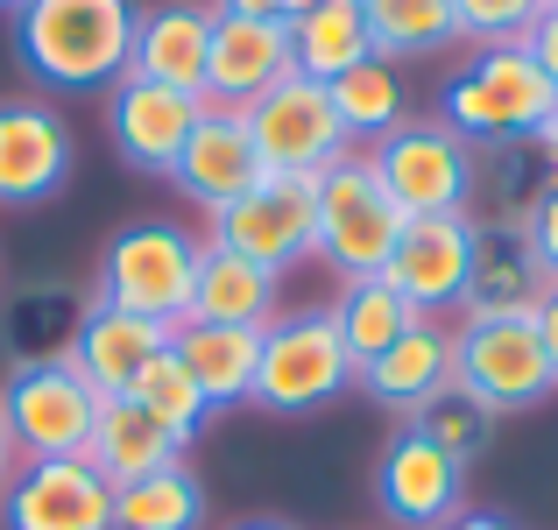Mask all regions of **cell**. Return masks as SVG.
<instances>
[{
    "label": "cell",
    "mask_w": 558,
    "mask_h": 530,
    "mask_svg": "<svg viewBox=\"0 0 558 530\" xmlns=\"http://www.w3.org/2000/svg\"><path fill=\"white\" fill-rule=\"evenodd\" d=\"M142 0H28L14 14V57L57 93H107L128 79Z\"/></svg>",
    "instance_id": "6da1fadb"
},
{
    "label": "cell",
    "mask_w": 558,
    "mask_h": 530,
    "mask_svg": "<svg viewBox=\"0 0 558 530\" xmlns=\"http://www.w3.org/2000/svg\"><path fill=\"white\" fill-rule=\"evenodd\" d=\"M558 113L551 79L531 64L523 43H495V50H474L446 85H438V121L452 128L474 149H502V142H531L545 135Z\"/></svg>",
    "instance_id": "7a4b0ae2"
},
{
    "label": "cell",
    "mask_w": 558,
    "mask_h": 530,
    "mask_svg": "<svg viewBox=\"0 0 558 530\" xmlns=\"http://www.w3.org/2000/svg\"><path fill=\"white\" fill-rule=\"evenodd\" d=\"M198 255L205 241L178 219H128L99 255V304L178 333L191 318V290H198Z\"/></svg>",
    "instance_id": "3957f363"
},
{
    "label": "cell",
    "mask_w": 558,
    "mask_h": 530,
    "mask_svg": "<svg viewBox=\"0 0 558 530\" xmlns=\"http://www.w3.org/2000/svg\"><path fill=\"white\" fill-rule=\"evenodd\" d=\"M452 382H460L474 403H488L495 418H517L558 396L545 333L537 312H460L452 326Z\"/></svg>",
    "instance_id": "277c9868"
},
{
    "label": "cell",
    "mask_w": 558,
    "mask_h": 530,
    "mask_svg": "<svg viewBox=\"0 0 558 530\" xmlns=\"http://www.w3.org/2000/svg\"><path fill=\"white\" fill-rule=\"evenodd\" d=\"M354 353H347L332 312H276L262 333V368H255V410L269 418H312L332 396L354 389Z\"/></svg>",
    "instance_id": "5b68a950"
},
{
    "label": "cell",
    "mask_w": 558,
    "mask_h": 530,
    "mask_svg": "<svg viewBox=\"0 0 558 530\" xmlns=\"http://www.w3.org/2000/svg\"><path fill=\"white\" fill-rule=\"evenodd\" d=\"M318 184V262H332L340 269V284H354V276H381V262H389L396 233H403V205L389 198V184L375 177L368 149H347L332 170L312 177Z\"/></svg>",
    "instance_id": "8992f818"
},
{
    "label": "cell",
    "mask_w": 558,
    "mask_h": 530,
    "mask_svg": "<svg viewBox=\"0 0 558 530\" xmlns=\"http://www.w3.org/2000/svg\"><path fill=\"white\" fill-rule=\"evenodd\" d=\"M375 177L389 184V198L403 205V219H438V213H474V170L481 149L460 142L438 113L403 121L396 135H381L368 149Z\"/></svg>",
    "instance_id": "52a82bcc"
},
{
    "label": "cell",
    "mask_w": 558,
    "mask_h": 530,
    "mask_svg": "<svg viewBox=\"0 0 558 530\" xmlns=\"http://www.w3.org/2000/svg\"><path fill=\"white\" fill-rule=\"evenodd\" d=\"M0 410H8V432L22 460H85L99 396L78 382V368L64 353H36V361H22L0 382Z\"/></svg>",
    "instance_id": "ba28073f"
},
{
    "label": "cell",
    "mask_w": 558,
    "mask_h": 530,
    "mask_svg": "<svg viewBox=\"0 0 558 530\" xmlns=\"http://www.w3.org/2000/svg\"><path fill=\"white\" fill-rule=\"evenodd\" d=\"M205 241L247 255L269 276L298 269V262H312V248H318V184L312 177H262V184L241 191L227 213H213V233H205Z\"/></svg>",
    "instance_id": "9c48e42d"
},
{
    "label": "cell",
    "mask_w": 558,
    "mask_h": 530,
    "mask_svg": "<svg viewBox=\"0 0 558 530\" xmlns=\"http://www.w3.org/2000/svg\"><path fill=\"white\" fill-rule=\"evenodd\" d=\"M247 135H255V156L269 177H318L354 149L340 113H332V99H326V85L298 79V71L247 107Z\"/></svg>",
    "instance_id": "30bf717a"
},
{
    "label": "cell",
    "mask_w": 558,
    "mask_h": 530,
    "mask_svg": "<svg viewBox=\"0 0 558 530\" xmlns=\"http://www.w3.org/2000/svg\"><path fill=\"white\" fill-rule=\"evenodd\" d=\"M474 248H481V219L474 213H438V219H403L389 262H381V284L403 304H417L424 318L460 312L466 284H474Z\"/></svg>",
    "instance_id": "8fae6325"
},
{
    "label": "cell",
    "mask_w": 558,
    "mask_h": 530,
    "mask_svg": "<svg viewBox=\"0 0 558 530\" xmlns=\"http://www.w3.org/2000/svg\"><path fill=\"white\" fill-rule=\"evenodd\" d=\"M375 503L396 530H438L466 509V467L446 460L417 424H396L375 460Z\"/></svg>",
    "instance_id": "7c38bea8"
},
{
    "label": "cell",
    "mask_w": 558,
    "mask_h": 530,
    "mask_svg": "<svg viewBox=\"0 0 558 530\" xmlns=\"http://www.w3.org/2000/svg\"><path fill=\"white\" fill-rule=\"evenodd\" d=\"M0 530H113V481L93 460H22L0 489Z\"/></svg>",
    "instance_id": "4fadbf2b"
},
{
    "label": "cell",
    "mask_w": 558,
    "mask_h": 530,
    "mask_svg": "<svg viewBox=\"0 0 558 530\" xmlns=\"http://www.w3.org/2000/svg\"><path fill=\"white\" fill-rule=\"evenodd\" d=\"M78 142L50 99H0V205H43L71 184Z\"/></svg>",
    "instance_id": "5bb4252c"
},
{
    "label": "cell",
    "mask_w": 558,
    "mask_h": 530,
    "mask_svg": "<svg viewBox=\"0 0 558 530\" xmlns=\"http://www.w3.org/2000/svg\"><path fill=\"white\" fill-rule=\"evenodd\" d=\"M205 99L191 93H170V85H142V79H121L107 85V135H113V156L142 177H170L198 128Z\"/></svg>",
    "instance_id": "9a60e30c"
},
{
    "label": "cell",
    "mask_w": 558,
    "mask_h": 530,
    "mask_svg": "<svg viewBox=\"0 0 558 530\" xmlns=\"http://www.w3.org/2000/svg\"><path fill=\"white\" fill-rule=\"evenodd\" d=\"M262 177H269V170H262V156H255L247 113L205 107L198 128H191V142H184V156H178V170H170V184H178L184 198L198 205L205 219H213V213H227L241 191H255Z\"/></svg>",
    "instance_id": "2e32d148"
},
{
    "label": "cell",
    "mask_w": 558,
    "mask_h": 530,
    "mask_svg": "<svg viewBox=\"0 0 558 530\" xmlns=\"http://www.w3.org/2000/svg\"><path fill=\"white\" fill-rule=\"evenodd\" d=\"M290 22H241V14H219L213 22V57H205V107H233L247 113L269 85L290 79Z\"/></svg>",
    "instance_id": "e0dca14e"
},
{
    "label": "cell",
    "mask_w": 558,
    "mask_h": 530,
    "mask_svg": "<svg viewBox=\"0 0 558 530\" xmlns=\"http://www.w3.org/2000/svg\"><path fill=\"white\" fill-rule=\"evenodd\" d=\"M163 347H170V326L135 318V312H113V304L93 298L78 312V326H71V340H64V361L78 368V382L93 396H128V389H135V375Z\"/></svg>",
    "instance_id": "ac0fdd59"
},
{
    "label": "cell",
    "mask_w": 558,
    "mask_h": 530,
    "mask_svg": "<svg viewBox=\"0 0 558 530\" xmlns=\"http://www.w3.org/2000/svg\"><path fill=\"white\" fill-rule=\"evenodd\" d=\"M213 0H163L142 8L135 22V50H128V79L142 85H170V93H205V57H213Z\"/></svg>",
    "instance_id": "d6986e66"
},
{
    "label": "cell",
    "mask_w": 558,
    "mask_h": 530,
    "mask_svg": "<svg viewBox=\"0 0 558 530\" xmlns=\"http://www.w3.org/2000/svg\"><path fill=\"white\" fill-rule=\"evenodd\" d=\"M446 382H452V326H446V318H417V326L381 353V361L361 368L354 389L368 396L375 410H389V418L410 424L438 389H446Z\"/></svg>",
    "instance_id": "ffe728a7"
},
{
    "label": "cell",
    "mask_w": 558,
    "mask_h": 530,
    "mask_svg": "<svg viewBox=\"0 0 558 530\" xmlns=\"http://www.w3.org/2000/svg\"><path fill=\"white\" fill-rule=\"evenodd\" d=\"M85 460L99 467V481L128 489V481H142V474L178 467L184 446L135 403V396H99V418H93V438H85Z\"/></svg>",
    "instance_id": "44dd1931"
},
{
    "label": "cell",
    "mask_w": 558,
    "mask_h": 530,
    "mask_svg": "<svg viewBox=\"0 0 558 530\" xmlns=\"http://www.w3.org/2000/svg\"><path fill=\"white\" fill-rule=\"evenodd\" d=\"M170 347H178V361L191 368V382L205 389V403L233 410V403H255V368H262V333L255 326H198V318H184L178 333H170Z\"/></svg>",
    "instance_id": "7402d4cb"
},
{
    "label": "cell",
    "mask_w": 558,
    "mask_h": 530,
    "mask_svg": "<svg viewBox=\"0 0 558 530\" xmlns=\"http://www.w3.org/2000/svg\"><path fill=\"white\" fill-rule=\"evenodd\" d=\"M276 284H283V276H269L247 255L205 241L198 290H191V318H198V326H255V333H269L276 326Z\"/></svg>",
    "instance_id": "603a6c76"
},
{
    "label": "cell",
    "mask_w": 558,
    "mask_h": 530,
    "mask_svg": "<svg viewBox=\"0 0 558 530\" xmlns=\"http://www.w3.org/2000/svg\"><path fill=\"white\" fill-rule=\"evenodd\" d=\"M545 290H551V269L537 262V248L523 241V227H481L474 284H466L460 312H537Z\"/></svg>",
    "instance_id": "cb8c5ba5"
},
{
    "label": "cell",
    "mask_w": 558,
    "mask_h": 530,
    "mask_svg": "<svg viewBox=\"0 0 558 530\" xmlns=\"http://www.w3.org/2000/svg\"><path fill=\"white\" fill-rule=\"evenodd\" d=\"M558 184V156L545 135L531 142H502V149H481V170H474V198H488L495 213L481 227H523L531 205Z\"/></svg>",
    "instance_id": "d4e9b609"
},
{
    "label": "cell",
    "mask_w": 558,
    "mask_h": 530,
    "mask_svg": "<svg viewBox=\"0 0 558 530\" xmlns=\"http://www.w3.org/2000/svg\"><path fill=\"white\" fill-rule=\"evenodd\" d=\"M368 57H375V43H368V22H361V0H318L312 14L290 22V64H298V79L332 85L340 71L368 64Z\"/></svg>",
    "instance_id": "484cf974"
},
{
    "label": "cell",
    "mask_w": 558,
    "mask_h": 530,
    "mask_svg": "<svg viewBox=\"0 0 558 530\" xmlns=\"http://www.w3.org/2000/svg\"><path fill=\"white\" fill-rule=\"evenodd\" d=\"M361 22H368V43L381 64H424V57L452 50L460 43V14L452 0H361Z\"/></svg>",
    "instance_id": "4316f807"
},
{
    "label": "cell",
    "mask_w": 558,
    "mask_h": 530,
    "mask_svg": "<svg viewBox=\"0 0 558 530\" xmlns=\"http://www.w3.org/2000/svg\"><path fill=\"white\" fill-rule=\"evenodd\" d=\"M326 312H332V326H340L347 353H354V368L381 361V353H389L424 318L417 304H403L381 276H354V284H340V304H326Z\"/></svg>",
    "instance_id": "83f0119b"
},
{
    "label": "cell",
    "mask_w": 558,
    "mask_h": 530,
    "mask_svg": "<svg viewBox=\"0 0 558 530\" xmlns=\"http://www.w3.org/2000/svg\"><path fill=\"white\" fill-rule=\"evenodd\" d=\"M326 99H332V113H340L347 142H381V135H396V128L410 121L403 71L381 64V57H368V64H354V71H340V79L326 85Z\"/></svg>",
    "instance_id": "f1b7e54d"
},
{
    "label": "cell",
    "mask_w": 558,
    "mask_h": 530,
    "mask_svg": "<svg viewBox=\"0 0 558 530\" xmlns=\"http://www.w3.org/2000/svg\"><path fill=\"white\" fill-rule=\"evenodd\" d=\"M113 530H205V489L178 460L163 474H142L113 489Z\"/></svg>",
    "instance_id": "f546056e"
},
{
    "label": "cell",
    "mask_w": 558,
    "mask_h": 530,
    "mask_svg": "<svg viewBox=\"0 0 558 530\" xmlns=\"http://www.w3.org/2000/svg\"><path fill=\"white\" fill-rule=\"evenodd\" d=\"M128 396H135V403L149 410V418L163 424V432L178 438L184 453H191V438H198L205 424H213V403H205V389L191 382V368L178 361V347H163V353H156V361L135 375V389H128Z\"/></svg>",
    "instance_id": "4dcf8cb0"
},
{
    "label": "cell",
    "mask_w": 558,
    "mask_h": 530,
    "mask_svg": "<svg viewBox=\"0 0 558 530\" xmlns=\"http://www.w3.org/2000/svg\"><path fill=\"white\" fill-rule=\"evenodd\" d=\"M410 424H417V432L432 438V446L446 453V460L474 467L481 453L495 446V424H502V418H495L488 403H474V396H466L460 382H446V389H438V396H432V403H424V410H417Z\"/></svg>",
    "instance_id": "1f68e13d"
},
{
    "label": "cell",
    "mask_w": 558,
    "mask_h": 530,
    "mask_svg": "<svg viewBox=\"0 0 558 530\" xmlns=\"http://www.w3.org/2000/svg\"><path fill=\"white\" fill-rule=\"evenodd\" d=\"M545 8H551V0H452V14H460V43H474V50L523 43Z\"/></svg>",
    "instance_id": "d6a6232c"
},
{
    "label": "cell",
    "mask_w": 558,
    "mask_h": 530,
    "mask_svg": "<svg viewBox=\"0 0 558 530\" xmlns=\"http://www.w3.org/2000/svg\"><path fill=\"white\" fill-rule=\"evenodd\" d=\"M523 241L537 248V262L551 269V284H558V184L545 191V198L531 205V219H523Z\"/></svg>",
    "instance_id": "836d02e7"
},
{
    "label": "cell",
    "mask_w": 558,
    "mask_h": 530,
    "mask_svg": "<svg viewBox=\"0 0 558 530\" xmlns=\"http://www.w3.org/2000/svg\"><path fill=\"white\" fill-rule=\"evenodd\" d=\"M318 0H213V14H241V22H298Z\"/></svg>",
    "instance_id": "e575fe53"
},
{
    "label": "cell",
    "mask_w": 558,
    "mask_h": 530,
    "mask_svg": "<svg viewBox=\"0 0 558 530\" xmlns=\"http://www.w3.org/2000/svg\"><path fill=\"white\" fill-rule=\"evenodd\" d=\"M523 50H531V64L551 79V93H558V8H545L537 14V28L523 36Z\"/></svg>",
    "instance_id": "d590c367"
},
{
    "label": "cell",
    "mask_w": 558,
    "mask_h": 530,
    "mask_svg": "<svg viewBox=\"0 0 558 530\" xmlns=\"http://www.w3.org/2000/svg\"><path fill=\"white\" fill-rule=\"evenodd\" d=\"M537 333H545V353H551V375H558V284L545 290V304H537Z\"/></svg>",
    "instance_id": "8d00e7d4"
},
{
    "label": "cell",
    "mask_w": 558,
    "mask_h": 530,
    "mask_svg": "<svg viewBox=\"0 0 558 530\" xmlns=\"http://www.w3.org/2000/svg\"><path fill=\"white\" fill-rule=\"evenodd\" d=\"M438 530H517L509 517H495V509H460L452 523H438Z\"/></svg>",
    "instance_id": "74e56055"
},
{
    "label": "cell",
    "mask_w": 558,
    "mask_h": 530,
    "mask_svg": "<svg viewBox=\"0 0 558 530\" xmlns=\"http://www.w3.org/2000/svg\"><path fill=\"white\" fill-rule=\"evenodd\" d=\"M22 474V453H14V432H8V410H0V489Z\"/></svg>",
    "instance_id": "f35d334b"
},
{
    "label": "cell",
    "mask_w": 558,
    "mask_h": 530,
    "mask_svg": "<svg viewBox=\"0 0 558 530\" xmlns=\"http://www.w3.org/2000/svg\"><path fill=\"white\" fill-rule=\"evenodd\" d=\"M233 530H298V523H290V517H241Z\"/></svg>",
    "instance_id": "ab89813d"
},
{
    "label": "cell",
    "mask_w": 558,
    "mask_h": 530,
    "mask_svg": "<svg viewBox=\"0 0 558 530\" xmlns=\"http://www.w3.org/2000/svg\"><path fill=\"white\" fill-rule=\"evenodd\" d=\"M545 142H551V156H558V113H551V128H545Z\"/></svg>",
    "instance_id": "60d3db41"
},
{
    "label": "cell",
    "mask_w": 558,
    "mask_h": 530,
    "mask_svg": "<svg viewBox=\"0 0 558 530\" xmlns=\"http://www.w3.org/2000/svg\"><path fill=\"white\" fill-rule=\"evenodd\" d=\"M28 8V0H0V14H22Z\"/></svg>",
    "instance_id": "b9f144b4"
},
{
    "label": "cell",
    "mask_w": 558,
    "mask_h": 530,
    "mask_svg": "<svg viewBox=\"0 0 558 530\" xmlns=\"http://www.w3.org/2000/svg\"><path fill=\"white\" fill-rule=\"evenodd\" d=\"M551 8H558V0H551Z\"/></svg>",
    "instance_id": "7bdbcfd3"
}]
</instances>
